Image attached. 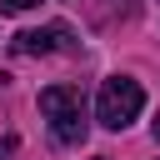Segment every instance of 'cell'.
Instances as JSON below:
<instances>
[{"mask_svg": "<svg viewBox=\"0 0 160 160\" xmlns=\"http://www.w3.org/2000/svg\"><path fill=\"white\" fill-rule=\"evenodd\" d=\"M40 115L50 120V130H55V140L60 145H80L85 140V95L75 90V85H45L40 90Z\"/></svg>", "mask_w": 160, "mask_h": 160, "instance_id": "obj_1", "label": "cell"}, {"mask_svg": "<svg viewBox=\"0 0 160 160\" xmlns=\"http://www.w3.org/2000/svg\"><path fill=\"white\" fill-rule=\"evenodd\" d=\"M140 110H145V90H140V80H130V75H110V80H100L95 120H100L105 130H125Z\"/></svg>", "mask_w": 160, "mask_h": 160, "instance_id": "obj_2", "label": "cell"}, {"mask_svg": "<svg viewBox=\"0 0 160 160\" xmlns=\"http://www.w3.org/2000/svg\"><path fill=\"white\" fill-rule=\"evenodd\" d=\"M10 50L15 55H50V50H75V40L65 25H50V30H20L10 40Z\"/></svg>", "mask_w": 160, "mask_h": 160, "instance_id": "obj_3", "label": "cell"}, {"mask_svg": "<svg viewBox=\"0 0 160 160\" xmlns=\"http://www.w3.org/2000/svg\"><path fill=\"white\" fill-rule=\"evenodd\" d=\"M35 5H40V0H0L5 15H25V10H35Z\"/></svg>", "mask_w": 160, "mask_h": 160, "instance_id": "obj_4", "label": "cell"}, {"mask_svg": "<svg viewBox=\"0 0 160 160\" xmlns=\"http://www.w3.org/2000/svg\"><path fill=\"white\" fill-rule=\"evenodd\" d=\"M15 155V135H0V160H10Z\"/></svg>", "mask_w": 160, "mask_h": 160, "instance_id": "obj_5", "label": "cell"}, {"mask_svg": "<svg viewBox=\"0 0 160 160\" xmlns=\"http://www.w3.org/2000/svg\"><path fill=\"white\" fill-rule=\"evenodd\" d=\"M150 130H155V140H160V115H155V125H150Z\"/></svg>", "mask_w": 160, "mask_h": 160, "instance_id": "obj_6", "label": "cell"}]
</instances>
